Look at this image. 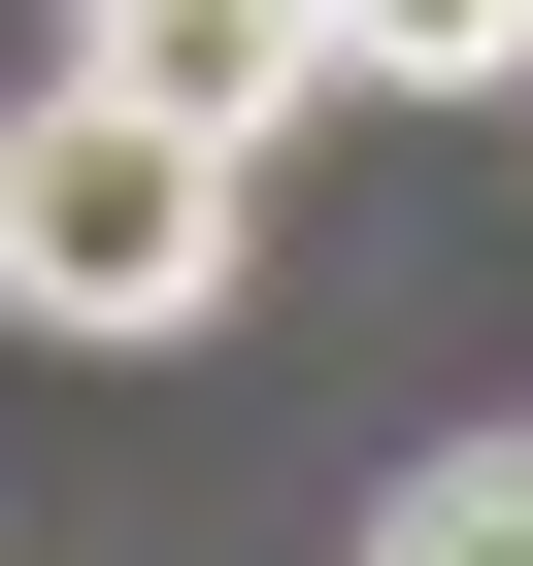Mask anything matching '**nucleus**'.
<instances>
[{
	"label": "nucleus",
	"mask_w": 533,
	"mask_h": 566,
	"mask_svg": "<svg viewBox=\"0 0 533 566\" xmlns=\"http://www.w3.org/2000/svg\"><path fill=\"white\" fill-rule=\"evenodd\" d=\"M233 200H266L233 134L34 67V101H0V334H200V301H233Z\"/></svg>",
	"instance_id": "f257e3e1"
},
{
	"label": "nucleus",
	"mask_w": 533,
	"mask_h": 566,
	"mask_svg": "<svg viewBox=\"0 0 533 566\" xmlns=\"http://www.w3.org/2000/svg\"><path fill=\"white\" fill-rule=\"evenodd\" d=\"M533 0H334V101H500Z\"/></svg>",
	"instance_id": "7ed1b4c3"
},
{
	"label": "nucleus",
	"mask_w": 533,
	"mask_h": 566,
	"mask_svg": "<svg viewBox=\"0 0 533 566\" xmlns=\"http://www.w3.org/2000/svg\"><path fill=\"white\" fill-rule=\"evenodd\" d=\"M367 566H533V433H433V467L367 500Z\"/></svg>",
	"instance_id": "20e7f679"
},
{
	"label": "nucleus",
	"mask_w": 533,
	"mask_h": 566,
	"mask_svg": "<svg viewBox=\"0 0 533 566\" xmlns=\"http://www.w3.org/2000/svg\"><path fill=\"white\" fill-rule=\"evenodd\" d=\"M67 67H101V101H167V134H233V167H266V134H301V101H334V0H67Z\"/></svg>",
	"instance_id": "f03ea898"
}]
</instances>
